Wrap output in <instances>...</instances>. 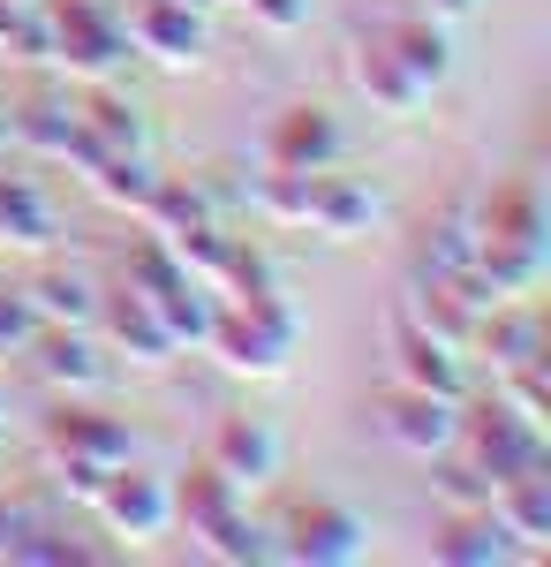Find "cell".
Listing matches in <instances>:
<instances>
[{"instance_id": "obj_3", "label": "cell", "mask_w": 551, "mask_h": 567, "mask_svg": "<svg viewBox=\"0 0 551 567\" xmlns=\"http://www.w3.org/2000/svg\"><path fill=\"white\" fill-rule=\"evenodd\" d=\"M393 439H401V446H416V454H424V446H446V439H454V416H446V401H438V393H416V401H401V424H393Z\"/></svg>"}, {"instance_id": "obj_11", "label": "cell", "mask_w": 551, "mask_h": 567, "mask_svg": "<svg viewBox=\"0 0 551 567\" xmlns=\"http://www.w3.org/2000/svg\"><path fill=\"white\" fill-rule=\"evenodd\" d=\"M39 303L53 310V318H91V288H84V280H61V272H53V280L39 288Z\"/></svg>"}, {"instance_id": "obj_8", "label": "cell", "mask_w": 551, "mask_h": 567, "mask_svg": "<svg viewBox=\"0 0 551 567\" xmlns=\"http://www.w3.org/2000/svg\"><path fill=\"white\" fill-rule=\"evenodd\" d=\"M355 76H363V91H378L393 114H408V106H416V91H424L416 76H401V69H393V53H371V61L355 69Z\"/></svg>"}, {"instance_id": "obj_12", "label": "cell", "mask_w": 551, "mask_h": 567, "mask_svg": "<svg viewBox=\"0 0 551 567\" xmlns=\"http://www.w3.org/2000/svg\"><path fill=\"white\" fill-rule=\"evenodd\" d=\"M318 205H325L333 227H355V219L371 213V197H363V189H318Z\"/></svg>"}, {"instance_id": "obj_10", "label": "cell", "mask_w": 551, "mask_h": 567, "mask_svg": "<svg viewBox=\"0 0 551 567\" xmlns=\"http://www.w3.org/2000/svg\"><path fill=\"white\" fill-rule=\"evenodd\" d=\"M45 371H53V379H76V386L98 379V363H91L84 341H45Z\"/></svg>"}, {"instance_id": "obj_4", "label": "cell", "mask_w": 551, "mask_h": 567, "mask_svg": "<svg viewBox=\"0 0 551 567\" xmlns=\"http://www.w3.org/2000/svg\"><path fill=\"white\" fill-rule=\"evenodd\" d=\"M408 379H416L424 393H438V401L461 393V371L446 363V341H408Z\"/></svg>"}, {"instance_id": "obj_13", "label": "cell", "mask_w": 551, "mask_h": 567, "mask_svg": "<svg viewBox=\"0 0 551 567\" xmlns=\"http://www.w3.org/2000/svg\"><path fill=\"white\" fill-rule=\"evenodd\" d=\"M257 16H264L272 31H288V23H302V0H257Z\"/></svg>"}, {"instance_id": "obj_6", "label": "cell", "mask_w": 551, "mask_h": 567, "mask_svg": "<svg viewBox=\"0 0 551 567\" xmlns=\"http://www.w3.org/2000/svg\"><path fill=\"white\" fill-rule=\"evenodd\" d=\"M393 61H401L416 84H438V76H446V39H438V31H401V39H393Z\"/></svg>"}, {"instance_id": "obj_1", "label": "cell", "mask_w": 551, "mask_h": 567, "mask_svg": "<svg viewBox=\"0 0 551 567\" xmlns=\"http://www.w3.org/2000/svg\"><path fill=\"white\" fill-rule=\"evenodd\" d=\"M280 167H295V175H310L318 159H333V122H318V114H295V122H280Z\"/></svg>"}, {"instance_id": "obj_7", "label": "cell", "mask_w": 551, "mask_h": 567, "mask_svg": "<svg viewBox=\"0 0 551 567\" xmlns=\"http://www.w3.org/2000/svg\"><path fill=\"white\" fill-rule=\"evenodd\" d=\"M136 31H144V39L159 45L167 61H189V53H197V23H189V16H174L167 0H159V8H152V16H144Z\"/></svg>"}, {"instance_id": "obj_9", "label": "cell", "mask_w": 551, "mask_h": 567, "mask_svg": "<svg viewBox=\"0 0 551 567\" xmlns=\"http://www.w3.org/2000/svg\"><path fill=\"white\" fill-rule=\"evenodd\" d=\"M219 446H227V462H235V470H250V477H264V470H272V439L250 432V424H227V439H219Z\"/></svg>"}, {"instance_id": "obj_5", "label": "cell", "mask_w": 551, "mask_h": 567, "mask_svg": "<svg viewBox=\"0 0 551 567\" xmlns=\"http://www.w3.org/2000/svg\"><path fill=\"white\" fill-rule=\"evenodd\" d=\"M302 537H295V553H318V560H347L355 553V523L347 515H302Z\"/></svg>"}, {"instance_id": "obj_2", "label": "cell", "mask_w": 551, "mask_h": 567, "mask_svg": "<svg viewBox=\"0 0 551 567\" xmlns=\"http://www.w3.org/2000/svg\"><path fill=\"white\" fill-rule=\"evenodd\" d=\"M98 499H106V515H114L122 529H136V537L167 523V499H159L152 484H136V477H128V484H98Z\"/></svg>"}]
</instances>
